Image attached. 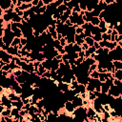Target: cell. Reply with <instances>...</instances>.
Masks as SVG:
<instances>
[{
  "instance_id": "42",
  "label": "cell",
  "mask_w": 122,
  "mask_h": 122,
  "mask_svg": "<svg viewBox=\"0 0 122 122\" xmlns=\"http://www.w3.org/2000/svg\"><path fill=\"white\" fill-rule=\"evenodd\" d=\"M0 70H2V71H9L10 70H11L10 69V64H5Z\"/></svg>"
},
{
  "instance_id": "2",
  "label": "cell",
  "mask_w": 122,
  "mask_h": 122,
  "mask_svg": "<svg viewBox=\"0 0 122 122\" xmlns=\"http://www.w3.org/2000/svg\"><path fill=\"white\" fill-rule=\"evenodd\" d=\"M13 57H14V56L9 54V53L7 52V51H5V50H1V49H0V60L4 61L6 64H10V61L13 59Z\"/></svg>"
},
{
  "instance_id": "37",
  "label": "cell",
  "mask_w": 122,
  "mask_h": 122,
  "mask_svg": "<svg viewBox=\"0 0 122 122\" xmlns=\"http://www.w3.org/2000/svg\"><path fill=\"white\" fill-rule=\"evenodd\" d=\"M97 67H98L97 62H96V63H94V64H92V65H91V66H90V69H89V73H91L92 71L97 70Z\"/></svg>"
},
{
  "instance_id": "51",
  "label": "cell",
  "mask_w": 122,
  "mask_h": 122,
  "mask_svg": "<svg viewBox=\"0 0 122 122\" xmlns=\"http://www.w3.org/2000/svg\"><path fill=\"white\" fill-rule=\"evenodd\" d=\"M39 1H40V0H32V2H31L32 6H37L38 3H39Z\"/></svg>"
},
{
  "instance_id": "48",
  "label": "cell",
  "mask_w": 122,
  "mask_h": 122,
  "mask_svg": "<svg viewBox=\"0 0 122 122\" xmlns=\"http://www.w3.org/2000/svg\"><path fill=\"white\" fill-rule=\"evenodd\" d=\"M78 55H79V57H83V58H85V51H79V52H78Z\"/></svg>"
},
{
  "instance_id": "41",
  "label": "cell",
  "mask_w": 122,
  "mask_h": 122,
  "mask_svg": "<svg viewBox=\"0 0 122 122\" xmlns=\"http://www.w3.org/2000/svg\"><path fill=\"white\" fill-rule=\"evenodd\" d=\"M22 70L21 69H17V70H14L13 71V74H14V76H19V75H21L22 74Z\"/></svg>"
},
{
  "instance_id": "52",
  "label": "cell",
  "mask_w": 122,
  "mask_h": 122,
  "mask_svg": "<svg viewBox=\"0 0 122 122\" xmlns=\"http://www.w3.org/2000/svg\"><path fill=\"white\" fill-rule=\"evenodd\" d=\"M44 5H45V4H44V2H43L42 0H40V1H39V3H38V5H37V7H38V8H41V7H43Z\"/></svg>"
},
{
  "instance_id": "5",
  "label": "cell",
  "mask_w": 122,
  "mask_h": 122,
  "mask_svg": "<svg viewBox=\"0 0 122 122\" xmlns=\"http://www.w3.org/2000/svg\"><path fill=\"white\" fill-rule=\"evenodd\" d=\"M12 5L13 4H12L11 0H0V9L3 10H9Z\"/></svg>"
},
{
  "instance_id": "16",
  "label": "cell",
  "mask_w": 122,
  "mask_h": 122,
  "mask_svg": "<svg viewBox=\"0 0 122 122\" xmlns=\"http://www.w3.org/2000/svg\"><path fill=\"white\" fill-rule=\"evenodd\" d=\"M64 49H65V51H66L67 53H71V52L74 51H73V44H71V43H68V44L64 47Z\"/></svg>"
},
{
  "instance_id": "22",
  "label": "cell",
  "mask_w": 122,
  "mask_h": 122,
  "mask_svg": "<svg viewBox=\"0 0 122 122\" xmlns=\"http://www.w3.org/2000/svg\"><path fill=\"white\" fill-rule=\"evenodd\" d=\"M86 89H87V92H94L95 91V87L94 85L89 81V83L86 85Z\"/></svg>"
},
{
  "instance_id": "34",
  "label": "cell",
  "mask_w": 122,
  "mask_h": 122,
  "mask_svg": "<svg viewBox=\"0 0 122 122\" xmlns=\"http://www.w3.org/2000/svg\"><path fill=\"white\" fill-rule=\"evenodd\" d=\"M73 51H76V52H79V51H82V48H81L80 45H78V44H76V43H73Z\"/></svg>"
},
{
  "instance_id": "36",
  "label": "cell",
  "mask_w": 122,
  "mask_h": 122,
  "mask_svg": "<svg viewBox=\"0 0 122 122\" xmlns=\"http://www.w3.org/2000/svg\"><path fill=\"white\" fill-rule=\"evenodd\" d=\"M107 26H108L107 22H106L104 19H101V20H100V23H99V25H98V27H99L100 29H103V28H106Z\"/></svg>"
},
{
  "instance_id": "8",
  "label": "cell",
  "mask_w": 122,
  "mask_h": 122,
  "mask_svg": "<svg viewBox=\"0 0 122 122\" xmlns=\"http://www.w3.org/2000/svg\"><path fill=\"white\" fill-rule=\"evenodd\" d=\"M74 93L75 94H80V93H84V92H87V89H86V85L84 84H78V86L73 90Z\"/></svg>"
},
{
  "instance_id": "11",
  "label": "cell",
  "mask_w": 122,
  "mask_h": 122,
  "mask_svg": "<svg viewBox=\"0 0 122 122\" xmlns=\"http://www.w3.org/2000/svg\"><path fill=\"white\" fill-rule=\"evenodd\" d=\"M42 66L47 70V71H51V59H45L44 61L41 62Z\"/></svg>"
},
{
  "instance_id": "17",
  "label": "cell",
  "mask_w": 122,
  "mask_h": 122,
  "mask_svg": "<svg viewBox=\"0 0 122 122\" xmlns=\"http://www.w3.org/2000/svg\"><path fill=\"white\" fill-rule=\"evenodd\" d=\"M112 64L116 70H122V60H114L112 61Z\"/></svg>"
},
{
  "instance_id": "20",
  "label": "cell",
  "mask_w": 122,
  "mask_h": 122,
  "mask_svg": "<svg viewBox=\"0 0 122 122\" xmlns=\"http://www.w3.org/2000/svg\"><path fill=\"white\" fill-rule=\"evenodd\" d=\"M118 45V43L116 42V41H114V42H112V41H109V43H108V46H107V48L110 50V51H112V50H114L115 48H116V46Z\"/></svg>"
},
{
  "instance_id": "21",
  "label": "cell",
  "mask_w": 122,
  "mask_h": 122,
  "mask_svg": "<svg viewBox=\"0 0 122 122\" xmlns=\"http://www.w3.org/2000/svg\"><path fill=\"white\" fill-rule=\"evenodd\" d=\"M2 116H11V109H5L3 112H0Z\"/></svg>"
},
{
  "instance_id": "6",
  "label": "cell",
  "mask_w": 122,
  "mask_h": 122,
  "mask_svg": "<svg viewBox=\"0 0 122 122\" xmlns=\"http://www.w3.org/2000/svg\"><path fill=\"white\" fill-rule=\"evenodd\" d=\"M83 100H84V99L80 96V94H76V95H74V97H73V99H72V103H73L75 109L78 108V107L83 106Z\"/></svg>"
},
{
  "instance_id": "35",
  "label": "cell",
  "mask_w": 122,
  "mask_h": 122,
  "mask_svg": "<svg viewBox=\"0 0 122 122\" xmlns=\"http://www.w3.org/2000/svg\"><path fill=\"white\" fill-rule=\"evenodd\" d=\"M42 77H45V78L51 79V71H46L42 74Z\"/></svg>"
},
{
  "instance_id": "3",
  "label": "cell",
  "mask_w": 122,
  "mask_h": 122,
  "mask_svg": "<svg viewBox=\"0 0 122 122\" xmlns=\"http://www.w3.org/2000/svg\"><path fill=\"white\" fill-rule=\"evenodd\" d=\"M108 94L113 96L114 98H117V97L121 96V94H120V92H119V90H118L117 86H115L114 84L112 85V86L110 87V90H109V92H108Z\"/></svg>"
},
{
  "instance_id": "7",
  "label": "cell",
  "mask_w": 122,
  "mask_h": 122,
  "mask_svg": "<svg viewBox=\"0 0 122 122\" xmlns=\"http://www.w3.org/2000/svg\"><path fill=\"white\" fill-rule=\"evenodd\" d=\"M56 83H57V88H58V90L61 91L62 92H67L68 90H70V84L65 83V82H63V81H61V82H56Z\"/></svg>"
},
{
  "instance_id": "31",
  "label": "cell",
  "mask_w": 122,
  "mask_h": 122,
  "mask_svg": "<svg viewBox=\"0 0 122 122\" xmlns=\"http://www.w3.org/2000/svg\"><path fill=\"white\" fill-rule=\"evenodd\" d=\"M100 32V28L98 26H93V28L92 29V34L94 35V34H97Z\"/></svg>"
},
{
  "instance_id": "47",
  "label": "cell",
  "mask_w": 122,
  "mask_h": 122,
  "mask_svg": "<svg viewBox=\"0 0 122 122\" xmlns=\"http://www.w3.org/2000/svg\"><path fill=\"white\" fill-rule=\"evenodd\" d=\"M82 10L80 9V7L79 6H76V7H74L73 9H72V11H75V12H78V13H80V11H81Z\"/></svg>"
},
{
  "instance_id": "23",
  "label": "cell",
  "mask_w": 122,
  "mask_h": 122,
  "mask_svg": "<svg viewBox=\"0 0 122 122\" xmlns=\"http://www.w3.org/2000/svg\"><path fill=\"white\" fill-rule=\"evenodd\" d=\"M113 76H114V78L122 80V70H116L115 72L113 73Z\"/></svg>"
},
{
  "instance_id": "25",
  "label": "cell",
  "mask_w": 122,
  "mask_h": 122,
  "mask_svg": "<svg viewBox=\"0 0 122 122\" xmlns=\"http://www.w3.org/2000/svg\"><path fill=\"white\" fill-rule=\"evenodd\" d=\"M98 79H99L101 82H105V81L108 79L107 73H106V72H99V77H98Z\"/></svg>"
},
{
  "instance_id": "32",
  "label": "cell",
  "mask_w": 122,
  "mask_h": 122,
  "mask_svg": "<svg viewBox=\"0 0 122 122\" xmlns=\"http://www.w3.org/2000/svg\"><path fill=\"white\" fill-rule=\"evenodd\" d=\"M53 47H54V49H56V50H58V49L61 47V43H60V40H59V39H54V40H53Z\"/></svg>"
},
{
  "instance_id": "50",
  "label": "cell",
  "mask_w": 122,
  "mask_h": 122,
  "mask_svg": "<svg viewBox=\"0 0 122 122\" xmlns=\"http://www.w3.org/2000/svg\"><path fill=\"white\" fill-rule=\"evenodd\" d=\"M93 47L97 50V49H99L100 48V45H99V42H97V41H94V44H93Z\"/></svg>"
},
{
  "instance_id": "54",
  "label": "cell",
  "mask_w": 122,
  "mask_h": 122,
  "mask_svg": "<svg viewBox=\"0 0 122 122\" xmlns=\"http://www.w3.org/2000/svg\"><path fill=\"white\" fill-rule=\"evenodd\" d=\"M19 1H22V2H25V0H19Z\"/></svg>"
},
{
  "instance_id": "33",
  "label": "cell",
  "mask_w": 122,
  "mask_h": 122,
  "mask_svg": "<svg viewBox=\"0 0 122 122\" xmlns=\"http://www.w3.org/2000/svg\"><path fill=\"white\" fill-rule=\"evenodd\" d=\"M102 40H105V41H111V34H109V33H107V32L102 33Z\"/></svg>"
},
{
  "instance_id": "12",
  "label": "cell",
  "mask_w": 122,
  "mask_h": 122,
  "mask_svg": "<svg viewBox=\"0 0 122 122\" xmlns=\"http://www.w3.org/2000/svg\"><path fill=\"white\" fill-rule=\"evenodd\" d=\"M110 85L105 81V82H102L101 83V92L102 93H108L109 90H110Z\"/></svg>"
},
{
  "instance_id": "19",
  "label": "cell",
  "mask_w": 122,
  "mask_h": 122,
  "mask_svg": "<svg viewBox=\"0 0 122 122\" xmlns=\"http://www.w3.org/2000/svg\"><path fill=\"white\" fill-rule=\"evenodd\" d=\"M57 10H58V11L62 14V13H64V12L68 10V7H67V5H66L65 3H63L62 5H60V6H58V7H57Z\"/></svg>"
},
{
  "instance_id": "43",
  "label": "cell",
  "mask_w": 122,
  "mask_h": 122,
  "mask_svg": "<svg viewBox=\"0 0 122 122\" xmlns=\"http://www.w3.org/2000/svg\"><path fill=\"white\" fill-rule=\"evenodd\" d=\"M60 43H61V46H63V47H65V46L68 44V42H67V39H66L65 37H62V38L60 39Z\"/></svg>"
},
{
  "instance_id": "49",
  "label": "cell",
  "mask_w": 122,
  "mask_h": 122,
  "mask_svg": "<svg viewBox=\"0 0 122 122\" xmlns=\"http://www.w3.org/2000/svg\"><path fill=\"white\" fill-rule=\"evenodd\" d=\"M116 42H117V43L122 42V34H118V36H117V38H116Z\"/></svg>"
},
{
  "instance_id": "45",
  "label": "cell",
  "mask_w": 122,
  "mask_h": 122,
  "mask_svg": "<svg viewBox=\"0 0 122 122\" xmlns=\"http://www.w3.org/2000/svg\"><path fill=\"white\" fill-rule=\"evenodd\" d=\"M89 47H90V46H89V45H88V44H87L86 42H84V43H83V44L81 45V48H82V51H87V50L89 49Z\"/></svg>"
},
{
  "instance_id": "39",
  "label": "cell",
  "mask_w": 122,
  "mask_h": 122,
  "mask_svg": "<svg viewBox=\"0 0 122 122\" xmlns=\"http://www.w3.org/2000/svg\"><path fill=\"white\" fill-rule=\"evenodd\" d=\"M75 32H76V34H81L82 32H84V29L81 26H77L75 28Z\"/></svg>"
},
{
  "instance_id": "1",
  "label": "cell",
  "mask_w": 122,
  "mask_h": 122,
  "mask_svg": "<svg viewBox=\"0 0 122 122\" xmlns=\"http://www.w3.org/2000/svg\"><path fill=\"white\" fill-rule=\"evenodd\" d=\"M73 118L80 120V121H89L88 119V115H87V107L85 106H81L78 107L74 110V112H72Z\"/></svg>"
},
{
  "instance_id": "53",
  "label": "cell",
  "mask_w": 122,
  "mask_h": 122,
  "mask_svg": "<svg viewBox=\"0 0 122 122\" xmlns=\"http://www.w3.org/2000/svg\"><path fill=\"white\" fill-rule=\"evenodd\" d=\"M11 2H12V4L16 7V6H17V3H18V0H11Z\"/></svg>"
},
{
  "instance_id": "38",
  "label": "cell",
  "mask_w": 122,
  "mask_h": 122,
  "mask_svg": "<svg viewBox=\"0 0 122 122\" xmlns=\"http://www.w3.org/2000/svg\"><path fill=\"white\" fill-rule=\"evenodd\" d=\"M84 59H85V58H83V57H78V58H76V59H75L74 64H75L76 66H79V65H81V64H82V62L84 61Z\"/></svg>"
},
{
  "instance_id": "13",
  "label": "cell",
  "mask_w": 122,
  "mask_h": 122,
  "mask_svg": "<svg viewBox=\"0 0 122 122\" xmlns=\"http://www.w3.org/2000/svg\"><path fill=\"white\" fill-rule=\"evenodd\" d=\"M12 107H16L19 110H22L24 107V102L22 100L20 101H12Z\"/></svg>"
},
{
  "instance_id": "44",
  "label": "cell",
  "mask_w": 122,
  "mask_h": 122,
  "mask_svg": "<svg viewBox=\"0 0 122 122\" xmlns=\"http://www.w3.org/2000/svg\"><path fill=\"white\" fill-rule=\"evenodd\" d=\"M114 30H117V32H118V34H122V26L118 23V25H117V27L114 29Z\"/></svg>"
},
{
  "instance_id": "10",
  "label": "cell",
  "mask_w": 122,
  "mask_h": 122,
  "mask_svg": "<svg viewBox=\"0 0 122 122\" xmlns=\"http://www.w3.org/2000/svg\"><path fill=\"white\" fill-rule=\"evenodd\" d=\"M18 51H19V49L18 47H13V46H9L8 49H7V52L10 55H13V56H16L18 54Z\"/></svg>"
},
{
  "instance_id": "14",
  "label": "cell",
  "mask_w": 122,
  "mask_h": 122,
  "mask_svg": "<svg viewBox=\"0 0 122 122\" xmlns=\"http://www.w3.org/2000/svg\"><path fill=\"white\" fill-rule=\"evenodd\" d=\"M100 20L101 19L98 16H92V18L91 19L90 23H92V25H93V26H98L99 23H100Z\"/></svg>"
},
{
  "instance_id": "18",
  "label": "cell",
  "mask_w": 122,
  "mask_h": 122,
  "mask_svg": "<svg viewBox=\"0 0 122 122\" xmlns=\"http://www.w3.org/2000/svg\"><path fill=\"white\" fill-rule=\"evenodd\" d=\"M22 20H23V18H22L21 16H19V15L14 11V12H13V18H12V21H11V22L20 23V22H22Z\"/></svg>"
},
{
  "instance_id": "27",
  "label": "cell",
  "mask_w": 122,
  "mask_h": 122,
  "mask_svg": "<svg viewBox=\"0 0 122 122\" xmlns=\"http://www.w3.org/2000/svg\"><path fill=\"white\" fill-rule=\"evenodd\" d=\"M95 98H97V96L95 95V93L93 92H88V99L90 100V101H93Z\"/></svg>"
},
{
  "instance_id": "26",
  "label": "cell",
  "mask_w": 122,
  "mask_h": 122,
  "mask_svg": "<svg viewBox=\"0 0 122 122\" xmlns=\"http://www.w3.org/2000/svg\"><path fill=\"white\" fill-rule=\"evenodd\" d=\"M21 43V40H20V37H14V39L12 40L11 42V45L10 46H13V47H18V45Z\"/></svg>"
},
{
  "instance_id": "15",
  "label": "cell",
  "mask_w": 122,
  "mask_h": 122,
  "mask_svg": "<svg viewBox=\"0 0 122 122\" xmlns=\"http://www.w3.org/2000/svg\"><path fill=\"white\" fill-rule=\"evenodd\" d=\"M85 42H86L90 47L93 46V44H94V39H93L92 35V36H86V37H85Z\"/></svg>"
},
{
  "instance_id": "46",
  "label": "cell",
  "mask_w": 122,
  "mask_h": 122,
  "mask_svg": "<svg viewBox=\"0 0 122 122\" xmlns=\"http://www.w3.org/2000/svg\"><path fill=\"white\" fill-rule=\"evenodd\" d=\"M53 3H54V5H55L56 7H58V6L62 5V4L64 3V0H55Z\"/></svg>"
},
{
  "instance_id": "29",
  "label": "cell",
  "mask_w": 122,
  "mask_h": 122,
  "mask_svg": "<svg viewBox=\"0 0 122 122\" xmlns=\"http://www.w3.org/2000/svg\"><path fill=\"white\" fill-rule=\"evenodd\" d=\"M92 37H93L94 41H97V42L102 41V33H101V32H99V33H97V34L92 35Z\"/></svg>"
},
{
  "instance_id": "9",
  "label": "cell",
  "mask_w": 122,
  "mask_h": 122,
  "mask_svg": "<svg viewBox=\"0 0 122 122\" xmlns=\"http://www.w3.org/2000/svg\"><path fill=\"white\" fill-rule=\"evenodd\" d=\"M85 37L86 35L84 32H82L81 34H75V43L81 46L85 42Z\"/></svg>"
},
{
  "instance_id": "28",
  "label": "cell",
  "mask_w": 122,
  "mask_h": 122,
  "mask_svg": "<svg viewBox=\"0 0 122 122\" xmlns=\"http://www.w3.org/2000/svg\"><path fill=\"white\" fill-rule=\"evenodd\" d=\"M56 117H58V114L57 113H54L52 111L48 113V115H47V119L48 120H51V119H53V118H56Z\"/></svg>"
},
{
  "instance_id": "4",
  "label": "cell",
  "mask_w": 122,
  "mask_h": 122,
  "mask_svg": "<svg viewBox=\"0 0 122 122\" xmlns=\"http://www.w3.org/2000/svg\"><path fill=\"white\" fill-rule=\"evenodd\" d=\"M64 109H65V111H66L68 113L72 114V112H73L74 110H75V107H74L72 101H71V100H67V101L65 102V104H64Z\"/></svg>"
},
{
  "instance_id": "30",
  "label": "cell",
  "mask_w": 122,
  "mask_h": 122,
  "mask_svg": "<svg viewBox=\"0 0 122 122\" xmlns=\"http://www.w3.org/2000/svg\"><path fill=\"white\" fill-rule=\"evenodd\" d=\"M78 84H79V83H78L77 80H72V81L71 82V84H70V89H71V90H74V89L78 86Z\"/></svg>"
},
{
  "instance_id": "24",
  "label": "cell",
  "mask_w": 122,
  "mask_h": 122,
  "mask_svg": "<svg viewBox=\"0 0 122 122\" xmlns=\"http://www.w3.org/2000/svg\"><path fill=\"white\" fill-rule=\"evenodd\" d=\"M90 77H91V78H93V79H98V77H99V71H98L97 70L92 71L90 73Z\"/></svg>"
},
{
  "instance_id": "40",
  "label": "cell",
  "mask_w": 122,
  "mask_h": 122,
  "mask_svg": "<svg viewBox=\"0 0 122 122\" xmlns=\"http://www.w3.org/2000/svg\"><path fill=\"white\" fill-rule=\"evenodd\" d=\"M108 43L109 41H105V40H102L99 42V45H100V48H107L108 46Z\"/></svg>"
}]
</instances>
